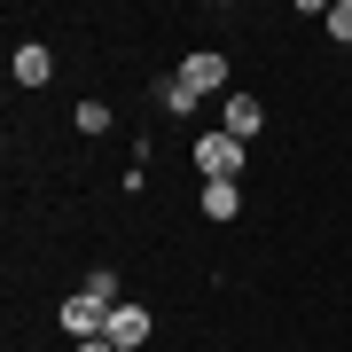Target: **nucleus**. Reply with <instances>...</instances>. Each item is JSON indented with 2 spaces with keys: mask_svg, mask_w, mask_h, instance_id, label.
<instances>
[{
  "mask_svg": "<svg viewBox=\"0 0 352 352\" xmlns=\"http://www.w3.org/2000/svg\"><path fill=\"white\" fill-rule=\"evenodd\" d=\"M78 289H87L94 305H126V289H118V274H110V266H94V274L78 282Z\"/></svg>",
  "mask_w": 352,
  "mask_h": 352,
  "instance_id": "6e6552de",
  "label": "nucleus"
},
{
  "mask_svg": "<svg viewBox=\"0 0 352 352\" xmlns=\"http://www.w3.org/2000/svg\"><path fill=\"white\" fill-rule=\"evenodd\" d=\"M173 78H180V87H196V94H219V87H227V55L196 47V55H188V63H180Z\"/></svg>",
  "mask_w": 352,
  "mask_h": 352,
  "instance_id": "7ed1b4c3",
  "label": "nucleus"
},
{
  "mask_svg": "<svg viewBox=\"0 0 352 352\" xmlns=\"http://www.w3.org/2000/svg\"><path fill=\"white\" fill-rule=\"evenodd\" d=\"M157 94H164V110H173V118H188V110H196V102H204L196 87H180V78H164V87H157Z\"/></svg>",
  "mask_w": 352,
  "mask_h": 352,
  "instance_id": "1a4fd4ad",
  "label": "nucleus"
},
{
  "mask_svg": "<svg viewBox=\"0 0 352 352\" xmlns=\"http://www.w3.org/2000/svg\"><path fill=\"white\" fill-rule=\"evenodd\" d=\"M78 352H118V344L110 337H78Z\"/></svg>",
  "mask_w": 352,
  "mask_h": 352,
  "instance_id": "f8f14e48",
  "label": "nucleus"
},
{
  "mask_svg": "<svg viewBox=\"0 0 352 352\" xmlns=\"http://www.w3.org/2000/svg\"><path fill=\"white\" fill-rule=\"evenodd\" d=\"M118 352H141L149 344V305H110V329H102Z\"/></svg>",
  "mask_w": 352,
  "mask_h": 352,
  "instance_id": "f03ea898",
  "label": "nucleus"
},
{
  "mask_svg": "<svg viewBox=\"0 0 352 352\" xmlns=\"http://www.w3.org/2000/svg\"><path fill=\"white\" fill-rule=\"evenodd\" d=\"M258 126H266V102H258V94H227V110H219V133L251 141Z\"/></svg>",
  "mask_w": 352,
  "mask_h": 352,
  "instance_id": "20e7f679",
  "label": "nucleus"
},
{
  "mask_svg": "<svg viewBox=\"0 0 352 352\" xmlns=\"http://www.w3.org/2000/svg\"><path fill=\"white\" fill-rule=\"evenodd\" d=\"M63 329L71 337H102V329H110V305H94L87 289H78V298H63Z\"/></svg>",
  "mask_w": 352,
  "mask_h": 352,
  "instance_id": "39448f33",
  "label": "nucleus"
},
{
  "mask_svg": "<svg viewBox=\"0 0 352 352\" xmlns=\"http://www.w3.org/2000/svg\"><path fill=\"white\" fill-rule=\"evenodd\" d=\"M196 173L204 180H235L243 173V141L235 133H196Z\"/></svg>",
  "mask_w": 352,
  "mask_h": 352,
  "instance_id": "f257e3e1",
  "label": "nucleus"
},
{
  "mask_svg": "<svg viewBox=\"0 0 352 352\" xmlns=\"http://www.w3.org/2000/svg\"><path fill=\"white\" fill-rule=\"evenodd\" d=\"M243 212V188L235 180H204V219H235Z\"/></svg>",
  "mask_w": 352,
  "mask_h": 352,
  "instance_id": "0eeeda50",
  "label": "nucleus"
},
{
  "mask_svg": "<svg viewBox=\"0 0 352 352\" xmlns=\"http://www.w3.org/2000/svg\"><path fill=\"white\" fill-rule=\"evenodd\" d=\"M329 39H344V47H352V0H329Z\"/></svg>",
  "mask_w": 352,
  "mask_h": 352,
  "instance_id": "9b49d317",
  "label": "nucleus"
},
{
  "mask_svg": "<svg viewBox=\"0 0 352 352\" xmlns=\"http://www.w3.org/2000/svg\"><path fill=\"white\" fill-rule=\"evenodd\" d=\"M55 78V55L47 47H16V87H47Z\"/></svg>",
  "mask_w": 352,
  "mask_h": 352,
  "instance_id": "423d86ee",
  "label": "nucleus"
},
{
  "mask_svg": "<svg viewBox=\"0 0 352 352\" xmlns=\"http://www.w3.org/2000/svg\"><path fill=\"white\" fill-rule=\"evenodd\" d=\"M78 133H110V102H94V94L78 102Z\"/></svg>",
  "mask_w": 352,
  "mask_h": 352,
  "instance_id": "9d476101",
  "label": "nucleus"
}]
</instances>
